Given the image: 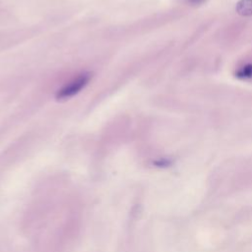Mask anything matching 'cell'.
<instances>
[{
    "instance_id": "obj_1",
    "label": "cell",
    "mask_w": 252,
    "mask_h": 252,
    "mask_svg": "<svg viewBox=\"0 0 252 252\" xmlns=\"http://www.w3.org/2000/svg\"><path fill=\"white\" fill-rule=\"evenodd\" d=\"M91 75L89 73H84L79 75L76 79L69 82V84L65 85L62 89H60L56 94V98L58 100L67 99L78 93H80L90 82Z\"/></svg>"
},
{
    "instance_id": "obj_2",
    "label": "cell",
    "mask_w": 252,
    "mask_h": 252,
    "mask_svg": "<svg viewBox=\"0 0 252 252\" xmlns=\"http://www.w3.org/2000/svg\"><path fill=\"white\" fill-rule=\"evenodd\" d=\"M236 12L244 17L252 16V0H240L236 5Z\"/></svg>"
},
{
    "instance_id": "obj_3",
    "label": "cell",
    "mask_w": 252,
    "mask_h": 252,
    "mask_svg": "<svg viewBox=\"0 0 252 252\" xmlns=\"http://www.w3.org/2000/svg\"><path fill=\"white\" fill-rule=\"evenodd\" d=\"M239 79H251L252 78V64H246L241 67L235 74Z\"/></svg>"
},
{
    "instance_id": "obj_4",
    "label": "cell",
    "mask_w": 252,
    "mask_h": 252,
    "mask_svg": "<svg viewBox=\"0 0 252 252\" xmlns=\"http://www.w3.org/2000/svg\"><path fill=\"white\" fill-rule=\"evenodd\" d=\"M171 163H172V161L170 159H168V158H161V159H158V160L155 161V164L157 166H159V167H167Z\"/></svg>"
},
{
    "instance_id": "obj_5",
    "label": "cell",
    "mask_w": 252,
    "mask_h": 252,
    "mask_svg": "<svg viewBox=\"0 0 252 252\" xmlns=\"http://www.w3.org/2000/svg\"><path fill=\"white\" fill-rule=\"evenodd\" d=\"M191 4H200L202 2H204L205 0H188Z\"/></svg>"
}]
</instances>
